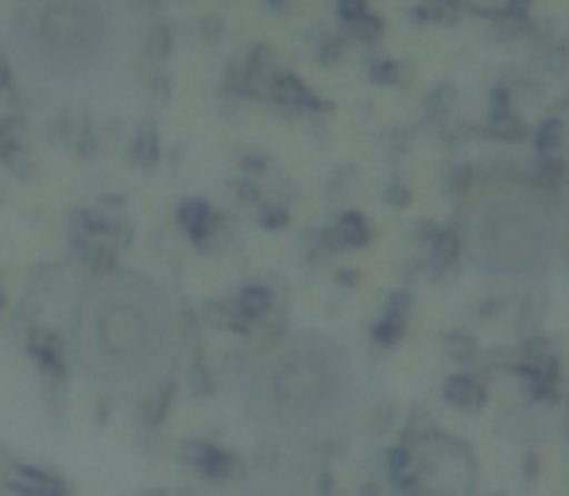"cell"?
<instances>
[{"instance_id": "1", "label": "cell", "mask_w": 569, "mask_h": 496, "mask_svg": "<svg viewBox=\"0 0 569 496\" xmlns=\"http://www.w3.org/2000/svg\"><path fill=\"white\" fill-rule=\"evenodd\" d=\"M62 349L82 384L140 391L167 380L182 357V315L171 287L143 268H106L78 287Z\"/></svg>"}, {"instance_id": "2", "label": "cell", "mask_w": 569, "mask_h": 496, "mask_svg": "<svg viewBox=\"0 0 569 496\" xmlns=\"http://www.w3.org/2000/svg\"><path fill=\"white\" fill-rule=\"evenodd\" d=\"M132 47L128 0H23L0 28L8 75L47 101L106 93Z\"/></svg>"}, {"instance_id": "3", "label": "cell", "mask_w": 569, "mask_h": 496, "mask_svg": "<svg viewBox=\"0 0 569 496\" xmlns=\"http://www.w3.org/2000/svg\"><path fill=\"white\" fill-rule=\"evenodd\" d=\"M360 369L333 334L291 330L268 341L240 373L244 411L279 435L338 427L357 407Z\"/></svg>"}, {"instance_id": "4", "label": "cell", "mask_w": 569, "mask_h": 496, "mask_svg": "<svg viewBox=\"0 0 569 496\" xmlns=\"http://www.w3.org/2000/svg\"><path fill=\"white\" fill-rule=\"evenodd\" d=\"M457 245L477 276L496 284L547 279L562 252V210L523 175L472 182L457 210Z\"/></svg>"}, {"instance_id": "5", "label": "cell", "mask_w": 569, "mask_h": 496, "mask_svg": "<svg viewBox=\"0 0 569 496\" xmlns=\"http://www.w3.org/2000/svg\"><path fill=\"white\" fill-rule=\"evenodd\" d=\"M396 462V469L407 477V489L419 496H472L477 489L472 450L450 435H427Z\"/></svg>"}, {"instance_id": "6", "label": "cell", "mask_w": 569, "mask_h": 496, "mask_svg": "<svg viewBox=\"0 0 569 496\" xmlns=\"http://www.w3.org/2000/svg\"><path fill=\"white\" fill-rule=\"evenodd\" d=\"M446 396H450L453 404H461V407H477L480 404V388L472 380H465V376H453V380L446 384Z\"/></svg>"}]
</instances>
